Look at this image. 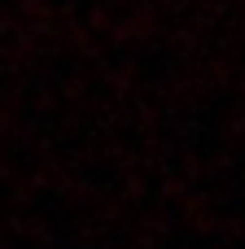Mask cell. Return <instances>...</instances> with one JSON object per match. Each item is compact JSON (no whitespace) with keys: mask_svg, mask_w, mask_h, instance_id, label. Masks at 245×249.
Returning a JSON list of instances; mask_svg holds the SVG:
<instances>
[]
</instances>
